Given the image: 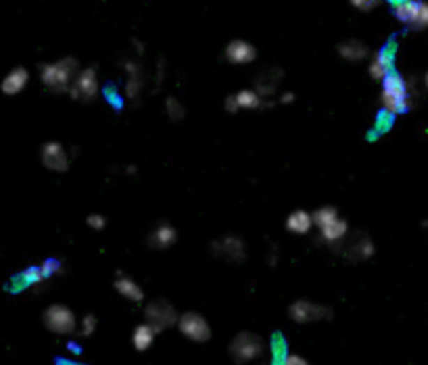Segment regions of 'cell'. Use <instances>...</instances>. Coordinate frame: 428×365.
Returning a JSON list of instances; mask_svg holds the SVG:
<instances>
[{
	"label": "cell",
	"mask_w": 428,
	"mask_h": 365,
	"mask_svg": "<svg viewBox=\"0 0 428 365\" xmlns=\"http://www.w3.org/2000/svg\"><path fill=\"white\" fill-rule=\"evenodd\" d=\"M282 77H284L282 69L270 67V69H266V71H261V73L257 75V79H255V90L259 92V96L270 98V96H274V94L278 92V86L282 84Z\"/></svg>",
	"instance_id": "obj_14"
},
{
	"label": "cell",
	"mask_w": 428,
	"mask_h": 365,
	"mask_svg": "<svg viewBox=\"0 0 428 365\" xmlns=\"http://www.w3.org/2000/svg\"><path fill=\"white\" fill-rule=\"evenodd\" d=\"M40 159H42V165L50 171H56V173H63L69 169V155H67V148L61 144V142H44L42 144V150H40Z\"/></svg>",
	"instance_id": "obj_12"
},
{
	"label": "cell",
	"mask_w": 428,
	"mask_h": 365,
	"mask_svg": "<svg viewBox=\"0 0 428 365\" xmlns=\"http://www.w3.org/2000/svg\"><path fill=\"white\" fill-rule=\"evenodd\" d=\"M393 67H395V56H393V48H383L379 50L374 56H372V63H370V75L372 79L376 81H383L387 75L393 73Z\"/></svg>",
	"instance_id": "obj_15"
},
{
	"label": "cell",
	"mask_w": 428,
	"mask_h": 365,
	"mask_svg": "<svg viewBox=\"0 0 428 365\" xmlns=\"http://www.w3.org/2000/svg\"><path fill=\"white\" fill-rule=\"evenodd\" d=\"M320 236H322L324 242H328L330 247L339 249V247L343 244V240L349 236V224H347L343 217H339V219H335L333 224H328L326 228H322V230H320Z\"/></svg>",
	"instance_id": "obj_18"
},
{
	"label": "cell",
	"mask_w": 428,
	"mask_h": 365,
	"mask_svg": "<svg viewBox=\"0 0 428 365\" xmlns=\"http://www.w3.org/2000/svg\"><path fill=\"white\" fill-rule=\"evenodd\" d=\"M79 73V65L73 56H65V59H59L54 63H46L42 65L40 69V79L42 84L56 92V94H63V92H69L75 77Z\"/></svg>",
	"instance_id": "obj_2"
},
{
	"label": "cell",
	"mask_w": 428,
	"mask_h": 365,
	"mask_svg": "<svg viewBox=\"0 0 428 365\" xmlns=\"http://www.w3.org/2000/svg\"><path fill=\"white\" fill-rule=\"evenodd\" d=\"M381 104L387 115H402L412 107V81H406L399 73H391L383 79Z\"/></svg>",
	"instance_id": "obj_1"
},
{
	"label": "cell",
	"mask_w": 428,
	"mask_h": 365,
	"mask_svg": "<svg viewBox=\"0 0 428 365\" xmlns=\"http://www.w3.org/2000/svg\"><path fill=\"white\" fill-rule=\"evenodd\" d=\"M425 86H427V90H428V73L425 75Z\"/></svg>",
	"instance_id": "obj_35"
},
{
	"label": "cell",
	"mask_w": 428,
	"mask_h": 365,
	"mask_svg": "<svg viewBox=\"0 0 428 365\" xmlns=\"http://www.w3.org/2000/svg\"><path fill=\"white\" fill-rule=\"evenodd\" d=\"M144 318L146 322L157 330V332H163L171 326H178V311L171 303L163 301V299H157V301H151L144 309Z\"/></svg>",
	"instance_id": "obj_6"
},
{
	"label": "cell",
	"mask_w": 428,
	"mask_h": 365,
	"mask_svg": "<svg viewBox=\"0 0 428 365\" xmlns=\"http://www.w3.org/2000/svg\"><path fill=\"white\" fill-rule=\"evenodd\" d=\"M27 81H29V71L25 67H15L0 81V90L6 96H15V94H19L27 86Z\"/></svg>",
	"instance_id": "obj_16"
},
{
	"label": "cell",
	"mask_w": 428,
	"mask_h": 365,
	"mask_svg": "<svg viewBox=\"0 0 428 365\" xmlns=\"http://www.w3.org/2000/svg\"><path fill=\"white\" fill-rule=\"evenodd\" d=\"M40 267H42V274L46 276V280L52 278V276H56V274L61 272V263H59L56 259H46Z\"/></svg>",
	"instance_id": "obj_29"
},
{
	"label": "cell",
	"mask_w": 428,
	"mask_h": 365,
	"mask_svg": "<svg viewBox=\"0 0 428 365\" xmlns=\"http://www.w3.org/2000/svg\"><path fill=\"white\" fill-rule=\"evenodd\" d=\"M226 61L232 65H249L257 59V48L247 40H232L226 46Z\"/></svg>",
	"instance_id": "obj_13"
},
{
	"label": "cell",
	"mask_w": 428,
	"mask_h": 365,
	"mask_svg": "<svg viewBox=\"0 0 428 365\" xmlns=\"http://www.w3.org/2000/svg\"><path fill=\"white\" fill-rule=\"evenodd\" d=\"M165 115H167L171 121H180V119H184L186 109H184V104H182L178 98L169 96V98H165Z\"/></svg>",
	"instance_id": "obj_27"
},
{
	"label": "cell",
	"mask_w": 428,
	"mask_h": 365,
	"mask_svg": "<svg viewBox=\"0 0 428 365\" xmlns=\"http://www.w3.org/2000/svg\"><path fill=\"white\" fill-rule=\"evenodd\" d=\"M115 290L123 297V299H128V301H132V303H142L144 301V290L140 288V284L136 282V280H132V278H128V276H119V278H115Z\"/></svg>",
	"instance_id": "obj_21"
},
{
	"label": "cell",
	"mask_w": 428,
	"mask_h": 365,
	"mask_svg": "<svg viewBox=\"0 0 428 365\" xmlns=\"http://www.w3.org/2000/svg\"><path fill=\"white\" fill-rule=\"evenodd\" d=\"M234 96H236L240 109L255 111V109H266V107L270 109V107H272V102H266L263 96H259L257 90H240V92H236Z\"/></svg>",
	"instance_id": "obj_24"
},
{
	"label": "cell",
	"mask_w": 428,
	"mask_h": 365,
	"mask_svg": "<svg viewBox=\"0 0 428 365\" xmlns=\"http://www.w3.org/2000/svg\"><path fill=\"white\" fill-rule=\"evenodd\" d=\"M349 2H351V6H356L358 10L370 13V10H374L376 6H381L383 0H349Z\"/></svg>",
	"instance_id": "obj_30"
},
{
	"label": "cell",
	"mask_w": 428,
	"mask_h": 365,
	"mask_svg": "<svg viewBox=\"0 0 428 365\" xmlns=\"http://www.w3.org/2000/svg\"><path fill=\"white\" fill-rule=\"evenodd\" d=\"M339 54H341V59H345L349 63H360L370 54V48L362 40L349 38V40H343L339 44Z\"/></svg>",
	"instance_id": "obj_20"
},
{
	"label": "cell",
	"mask_w": 428,
	"mask_h": 365,
	"mask_svg": "<svg viewBox=\"0 0 428 365\" xmlns=\"http://www.w3.org/2000/svg\"><path fill=\"white\" fill-rule=\"evenodd\" d=\"M42 322L48 332L59 334V336H67L77 330V318L65 305H50L42 316Z\"/></svg>",
	"instance_id": "obj_4"
},
{
	"label": "cell",
	"mask_w": 428,
	"mask_h": 365,
	"mask_svg": "<svg viewBox=\"0 0 428 365\" xmlns=\"http://www.w3.org/2000/svg\"><path fill=\"white\" fill-rule=\"evenodd\" d=\"M125 71H128L125 94H128V98H138V94H140V90H142V84H144V79H142V69H140L138 63L128 61V63H125Z\"/></svg>",
	"instance_id": "obj_23"
},
{
	"label": "cell",
	"mask_w": 428,
	"mask_h": 365,
	"mask_svg": "<svg viewBox=\"0 0 428 365\" xmlns=\"http://www.w3.org/2000/svg\"><path fill=\"white\" fill-rule=\"evenodd\" d=\"M159 332L146 322V324H140V326H136L134 328V332H132V345H134V349L136 351H140V353H144V351H148L151 347H153V343H155V336H157Z\"/></svg>",
	"instance_id": "obj_22"
},
{
	"label": "cell",
	"mask_w": 428,
	"mask_h": 365,
	"mask_svg": "<svg viewBox=\"0 0 428 365\" xmlns=\"http://www.w3.org/2000/svg\"><path fill=\"white\" fill-rule=\"evenodd\" d=\"M96 328H98V320L92 316V313H88V316H84L82 318V322H79V334L82 336H92L94 332H96Z\"/></svg>",
	"instance_id": "obj_28"
},
{
	"label": "cell",
	"mask_w": 428,
	"mask_h": 365,
	"mask_svg": "<svg viewBox=\"0 0 428 365\" xmlns=\"http://www.w3.org/2000/svg\"><path fill=\"white\" fill-rule=\"evenodd\" d=\"M339 251L349 261H366V259H370L374 255V242L364 232H349V236L343 240Z\"/></svg>",
	"instance_id": "obj_9"
},
{
	"label": "cell",
	"mask_w": 428,
	"mask_h": 365,
	"mask_svg": "<svg viewBox=\"0 0 428 365\" xmlns=\"http://www.w3.org/2000/svg\"><path fill=\"white\" fill-rule=\"evenodd\" d=\"M335 219H339V211H337V207H330V205L320 207V209H316V213H314V224H316L320 230L326 228L328 224H333Z\"/></svg>",
	"instance_id": "obj_26"
},
{
	"label": "cell",
	"mask_w": 428,
	"mask_h": 365,
	"mask_svg": "<svg viewBox=\"0 0 428 365\" xmlns=\"http://www.w3.org/2000/svg\"><path fill=\"white\" fill-rule=\"evenodd\" d=\"M312 228H314V213H309L305 209H297L286 217V230L291 234L305 236L312 232Z\"/></svg>",
	"instance_id": "obj_19"
},
{
	"label": "cell",
	"mask_w": 428,
	"mask_h": 365,
	"mask_svg": "<svg viewBox=\"0 0 428 365\" xmlns=\"http://www.w3.org/2000/svg\"><path fill=\"white\" fill-rule=\"evenodd\" d=\"M211 251H213L215 257H222L228 263H243L247 259L245 240L238 238V236H224L222 240L211 242Z\"/></svg>",
	"instance_id": "obj_10"
},
{
	"label": "cell",
	"mask_w": 428,
	"mask_h": 365,
	"mask_svg": "<svg viewBox=\"0 0 428 365\" xmlns=\"http://www.w3.org/2000/svg\"><path fill=\"white\" fill-rule=\"evenodd\" d=\"M178 330L192 343H207L211 339V326L209 322L197 313V311H186L178 320Z\"/></svg>",
	"instance_id": "obj_8"
},
{
	"label": "cell",
	"mask_w": 428,
	"mask_h": 365,
	"mask_svg": "<svg viewBox=\"0 0 428 365\" xmlns=\"http://www.w3.org/2000/svg\"><path fill=\"white\" fill-rule=\"evenodd\" d=\"M240 107H238V100H236V96H228L226 98V111L228 113H236Z\"/></svg>",
	"instance_id": "obj_33"
},
{
	"label": "cell",
	"mask_w": 428,
	"mask_h": 365,
	"mask_svg": "<svg viewBox=\"0 0 428 365\" xmlns=\"http://www.w3.org/2000/svg\"><path fill=\"white\" fill-rule=\"evenodd\" d=\"M105 226H107V219H105L102 215L94 213V215H90V217H88V228H92V230L100 232V230H105Z\"/></svg>",
	"instance_id": "obj_31"
},
{
	"label": "cell",
	"mask_w": 428,
	"mask_h": 365,
	"mask_svg": "<svg viewBox=\"0 0 428 365\" xmlns=\"http://www.w3.org/2000/svg\"><path fill=\"white\" fill-rule=\"evenodd\" d=\"M69 94L77 100H92L98 96V73L94 67H86L77 73Z\"/></svg>",
	"instance_id": "obj_11"
},
{
	"label": "cell",
	"mask_w": 428,
	"mask_h": 365,
	"mask_svg": "<svg viewBox=\"0 0 428 365\" xmlns=\"http://www.w3.org/2000/svg\"><path fill=\"white\" fill-rule=\"evenodd\" d=\"M19 282H21L23 288H33V286H40L42 282H46V276L42 274L40 265H31L19 276Z\"/></svg>",
	"instance_id": "obj_25"
},
{
	"label": "cell",
	"mask_w": 428,
	"mask_h": 365,
	"mask_svg": "<svg viewBox=\"0 0 428 365\" xmlns=\"http://www.w3.org/2000/svg\"><path fill=\"white\" fill-rule=\"evenodd\" d=\"M282 365H312L305 357L297 355V353H289L284 359H282Z\"/></svg>",
	"instance_id": "obj_32"
},
{
	"label": "cell",
	"mask_w": 428,
	"mask_h": 365,
	"mask_svg": "<svg viewBox=\"0 0 428 365\" xmlns=\"http://www.w3.org/2000/svg\"><path fill=\"white\" fill-rule=\"evenodd\" d=\"M393 13L402 23H406L414 29H427L428 27V2H425V0H395Z\"/></svg>",
	"instance_id": "obj_5"
},
{
	"label": "cell",
	"mask_w": 428,
	"mask_h": 365,
	"mask_svg": "<svg viewBox=\"0 0 428 365\" xmlns=\"http://www.w3.org/2000/svg\"><path fill=\"white\" fill-rule=\"evenodd\" d=\"M280 102H282V104H291V102H295V94H293V92H284V94L280 96Z\"/></svg>",
	"instance_id": "obj_34"
},
{
	"label": "cell",
	"mask_w": 428,
	"mask_h": 365,
	"mask_svg": "<svg viewBox=\"0 0 428 365\" xmlns=\"http://www.w3.org/2000/svg\"><path fill=\"white\" fill-rule=\"evenodd\" d=\"M178 240V232L171 224H159L146 238L148 247L151 249H157V251H163V249H169L174 242Z\"/></svg>",
	"instance_id": "obj_17"
},
{
	"label": "cell",
	"mask_w": 428,
	"mask_h": 365,
	"mask_svg": "<svg viewBox=\"0 0 428 365\" xmlns=\"http://www.w3.org/2000/svg\"><path fill=\"white\" fill-rule=\"evenodd\" d=\"M289 318H291L295 324H314V322L330 320V318H333V309L326 307V305H320V303L301 299V301H295V303L289 307Z\"/></svg>",
	"instance_id": "obj_7"
},
{
	"label": "cell",
	"mask_w": 428,
	"mask_h": 365,
	"mask_svg": "<svg viewBox=\"0 0 428 365\" xmlns=\"http://www.w3.org/2000/svg\"><path fill=\"white\" fill-rule=\"evenodd\" d=\"M266 353V341L255 332H240L230 343V355L236 364H251Z\"/></svg>",
	"instance_id": "obj_3"
}]
</instances>
